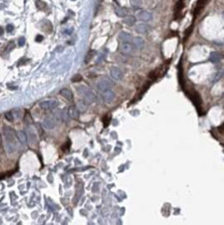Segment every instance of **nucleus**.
<instances>
[{
    "instance_id": "nucleus-33",
    "label": "nucleus",
    "mask_w": 224,
    "mask_h": 225,
    "mask_svg": "<svg viewBox=\"0 0 224 225\" xmlns=\"http://www.w3.org/2000/svg\"><path fill=\"white\" fill-rule=\"evenodd\" d=\"M5 176H6V174H3V173H2V174H0V179H2V178H4Z\"/></svg>"
},
{
    "instance_id": "nucleus-4",
    "label": "nucleus",
    "mask_w": 224,
    "mask_h": 225,
    "mask_svg": "<svg viewBox=\"0 0 224 225\" xmlns=\"http://www.w3.org/2000/svg\"><path fill=\"white\" fill-rule=\"evenodd\" d=\"M134 48H135V47L133 46V44L122 42L120 44V46H119V51L122 54H125V55H131L134 52Z\"/></svg>"
},
{
    "instance_id": "nucleus-19",
    "label": "nucleus",
    "mask_w": 224,
    "mask_h": 225,
    "mask_svg": "<svg viewBox=\"0 0 224 225\" xmlns=\"http://www.w3.org/2000/svg\"><path fill=\"white\" fill-rule=\"evenodd\" d=\"M130 3L133 7H140L142 5V0H130Z\"/></svg>"
},
{
    "instance_id": "nucleus-30",
    "label": "nucleus",
    "mask_w": 224,
    "mask_h": 225,
    "mask_svg": "<svg viewBox=\"0 0 224 225\" xmlns=\"http://www.w3.org/2000/svg\"><path fill=\"white\" fill-rule=\"evenodd\" d=\"M13 48H14V43H13V42H10V43H9V45H8V47H7V49H6V50H7V51H10V50H12Z\"/></svg>"
},
{
    "instance_id": "nucleus-16",
    "label": "nucleus",
    "mask_w": 224,
    "mask_h": 225,
    "mask_svg": "<svg viewBox=\"0 0 224 225\" xmlns=\"http://www.w3.org/2000/svg\"><path fill=\"white\" fill-rule=\"evenodd\" d=\"M115 14L119 18H124L127 16V9L125 7H116L115 8Z\"/></svg>"
},
{
    "instance_id": "nucleus-31",
    "label": "nucleus",
    "mask_w": 224,
    "mask_h": 225,
    "mask_svg": "<svg viewBox=\"0 0 224 225\" xmlns=\"http://www.w3.org/2000/svg\"><path fill=\"white\" fill-rule=\"evenodd\" d=\"M43 40H44V38H43L42 35H38V36L35 38V42H38V43H39V42H42Z\"/></svg>"
},
{
    "instance_id": "nucleus-9",
    "label": "nucleus",
    "mask_w": 224,
    "mask_h": 225,
    "mask_svg": "<svg viewBox=\"0 0 224 225\" xmlns=\"http://www.w3.org/2000/svg\"><path fill=\"white\" fill-rule=\"evenodd\" d=\"M137 18L140 20V21H143V22H148L153 19V15L150 13V12H146V10H141L137 14Z\"/></svg>"
},
{
    "instance_id": "nucleus-1",
    "label": "nucleus",
    "mask_w": 224,
    "mask_h": 225,
    "mask_svg": "<svg viewBox=\"0 0 224 225\" xmlns=\"http://www.w3.org/2000/svg\"><path fill=\"white\" fill-rule=\"evenodd\" d=\"M4 136L7 141L6 143V149L9 154H12L16 149V135L15 132L10 128H4Z\"/></svg>"
},
{
    "instance_id": "nucleus-13",
    "label": "nucleus",
    "mask_w": 224,
    "mask_h": 225,
    "mask_svg": "<svg viewBox=\"0 0 224 225\" xmlns=\"http://www.w3.org/2000/svg\"><path fill=\"white\" fill-rule=\"evenodd\" d=\"M60 96H62L64 99H66L68 101H73V92L68 88H63L60 90Z\"/></svg>"
},
{
    "instance_id": "nucleus-18",
    "label": "nucleus",
    "mask_w": 224,
    "mask_h": 225,
    "mask_svg": "<svg viewBox=\"0 0 224 225\" xmlns=\"http://www.w3.org/2000/svg\"><path fill=\"white\" fill-rule=\"evenodd\" d=\"M18 137H19V140L21 141V143H23V144L27 143V135L25 132H23V131L18 132Z\"/></svg>"
},
{
    "instance_id": "nucleus-3",
    "label": "nucleus",
    "mask_w": 224,
    "mask_h": 225,
    "mask_svg": "<svg viewBox=\"0 0 224 225\" xmlns=\"http://www.w3.org/2000/svg\"><path fill=\"white\" fill-rule=\"evenodd\" d=\"M97 86H98V88H99V90L103 92V91L107 90V89H110V88H111L112 83H111V81L108 79V78H102V79H100V80L98 81Z\"/></svg>"
},
{
    "instance_id": "nucleus-21",
    "label": "nucleus",
    "mask_w": 224,
    "mask_h": 225,
    "mask_svg": "<svg viewBox=\"0 0 224 225\" xmlns=\"http://www.w3.org/2000/svg\"><path fill=\"white\" fill-rule=\"evenodd\" d=\"M4 116H5L6 120H8V121H13V120H14V114H13V112H12V111L6 112Z\"/></svg>"
},
{
    "instance_id": "nucleus-24",
    "label": "nucleus",
    "mask_w": 224,
    "mask_h": 225,
    "mask_svg": "<svg viewBox=\"0 0 224 225\" xmlns=\"http://www.w3.org/2000/svg\"><path fill=\"white\" fill-rule=\"evenodd\" d=\"M87 90H88V88L86 86H79V87H78V91H79L81 95H84Z\"/></svg>"
},
{
    "instance_id": "nucleus-6",
    "label": "nucleus",
    "mask_w": 224,
    "mask_h": 225,
    "mask_svg": "<svg viewBox=\"0 0 224 225\" xmlns=\"http://www.w3.org/2000/svg\"><path fill=\"white\" fill-rule=\"evenodd\" d=\"M57 123H58V122L55 120L54 116H49V117L45 118V120H44V127L46 128V129H48V130H52V129L55 128V126L57 125Z\"/></svg>"
},
{
    "instance_id": "nucleus-15",
    "label": "nucleus",
    "mask_w": 224,
    "mask_h": 225,
    "mask_svg": "<svg viewBox=\"0 0 224 225\" xmlns=\"http://www.w3.org/2000/svg\"><path fill=\"white\" fill-rule=\"evenodd\" d=\"M124 23L128 26H133L134 24L136 23V18L134 16H131V15H127L126 17H124Z\"/></svg>"
},
{
    "instance_id": "nucleus-5",
    "label": "nucleus",
    "mask_w": 224,
    "mask_h": 225,
    "mask_svg": "<svg viewBox=\"0 0 224 225\" xmlns=\"http://www.w3.org/2000/svg\"><path fill=\"white\" fill-rule=\"evenodd\" d=\"M102 98H103V100L105 101L106 103H111V102H113L114 101V99H115V93L111 90V89H107V90H105V91H103L102 92Z\"/></svg>"
},
{
    "instance_id": "nucleus-29",
    "label": "nucleus",
    "mask_w": 224,
    "mask_h": 225,
    "mask_svg": "<svg viewBox=\"0 0 224 225\" xmlns=\"http://www.w3.org/2000/svg\"><path fill=\"white\" fill-rule=\"evenodd\" d=\"M13 29H14V26H13L12 24H9V25L6 26V31H7V32H12Z\"/></svg>"
},
{
    "instance_id": "nucleus-25",
    "label": "nucleus",
    "mask_w": 224,
    "mask_h": 225,
    "mask_svg": "<svg viewBox=\"0 0 224 225\" xmlns=\"http://www.w3.org/2000/svg\"><path fill=\"white\" fill-rule=\"evenodd\" d=\"M94 53H95L94 51H90V52H89V53L87 54V56H86V58H85V62H86V63H87V62H88L89 60H90V58H91V56L94 55Z\"/></svg>"
},
{
    "instance_id": "nucleus-20",
    "label": "nucleus",
    "mask_w": 224,
    "mask_h": 225,
    "mask_svg": "<svg viewBox=\"0 0 224 225\" xmlns=\"http://www.w3.org/2000/svg\"><path fill=\"white\" fill-rule=\"evenodd\" d=\"M36 6L40 8V9H45L47 7V4L45 3L44 1H42V0H36Z\"/></svg>"
},
{
    "instance_id": "nucleus-11",
    "label": "nucleus",
    "mask_w": 224,
    "mask_h": 225,
    "mask_svg": "<svg viewBox=\"0 0 224 225\" xmlns=\"http://www.w3.org/2000/svg\"><path fill=\"white\" fill-rule=\"evenodd\" d=\"M131 43L133 44V46L135 47L136 49H142V48L144 47V41H143L141 38H139V36L133 38V40H132Z\"/></svg>"
},
{
    "instance_id": "nucleus-7",
    "label": "nucleus",
    "mask_w": 224,
    "mask_h": 225,
    "mask_svg": "<svg viewBox=\"0 0 224 225\" xmlns=\"http://www.w3.org/2000/svg\"><path fill=\"white\" fill-rule=\"evenodd\" d=\"M110 75L116 81H120L122 79V77H124V74H122V72L120 71V69H118V67H116V66L112 67V69L110 70Z\"/></svg>"
},
{
    "instance_id": "nucleus-23",
    "label": "nucleus",
    "mask_w": 224,
    "mask_h": 225,
    "mask_svg": "<svg viewBox=\"0 0 224 225\" xmlns=\"http://www.w3.org/2000/svg\"><path fill=\"white\" fill-rule=\"evenodd\" d=\"M82 80V76L81 75H75L72 78V82H80Z\"/></svg>"
},
{
    "instance_id": "nucleus-14",
    "label": "nucleus",
    "mask_w": 224,
    "mask_h": 225,
    "mask_svg": "<svg viewBox=\"0 0 224 225\" xmlns=\"http://www.w3.org/2000/svg\"><path fill=\"white\" fill-rule=\"evenodd\" d=\"M118 38L121 42H126V43H131L132 40H133V36L128 32H120Z\"/></svg>"
},
{
    "instance_id": "nucleus-12",
    "label": "nucleus",
    "mask_w": 224,
    "mask_h": 225,
    "mask_svg": "<svg viewBox=\"0 0 224 225\" xmlns=\"http://www.w3.org/2000/svg\"><path fill=\"white\" fill-rule=\"evenodd\" d=\"M151 27L147 25V24H144V23H141V24H138L136 26V31L138 33H141V34H144V33H147L150 31Z\"/></svg>"
},
{
    "instance_id": "nucleus-10",
    "label": "nucleus",
    "mask_w": 224,
    "mask_h": 225,
    "mask_svg": "<svg viewBox=\"0 0 224 225\" xmlns=\"http://www.w3.org/2000/svg\"><path fill=\"white\" fill-rule=\"evenodd\" d=\"M68 112H69V115H70L71 118H73V119H78V118H79L80 111H79V109H78L76 106H74V105L70 106L69 109H68Z\"/></svg>"
},
{
    "instance_id": "nucleus-22",
    "label": "nucleus",
    "mask_w": 224,
    "mask_h": 225,
    "mask_svg": "<svg viewBox=\"0 0 224 225\" xmlns=\"http://www.w3.org/2000/svg\"><path fill=\"white\" fill-rule=\"evenodd\" d=\"M61 115H62V119L65 120V121H69V118H71L70 115H69L68 110H63V111L61 112Z\"/></svg>"
},
{
    "instance_id": "nucleus-2",
    "label": "nucleus",
    "mask_w": 224,
    "mask_h": 225,
    "mask_svg": "<svg viewBox=\"0 0 224 225\" xmlns=\"http://www.w3.org/2000/svg\"><path fill=\"white\" fill-rule=\"evenodd\" d=\"M57 106H58V101L55 100V99L43 101V102L40 104V107L44 110H53L55 108H57Z\"/></svg>"
},
{
    "instance_id": "nucleus-32",
    "label": "nucleus",
    "mask_w": 224,
    "mask_h": 225,
    "mask_svg": "<svg viewBox=\"0 0 224 225\" xmlns=\"http://www.w3.org/2000/svg\"><path fill=\"white\" fill-rule=\"evenodd\" d=\"M3 32H4V29H3L2 27H0V35H2Z\"/></svg>"
},
{
    "instance_id": "nucleus-28",
    "label": "nucleus",
    "mask_w": 224,
    "mask_h": 225,
    "mask_svg": "<svg viewBox=\"0 0 224 225\" xmlns=\"http://www.w3.org/2000/svg\"><path fill=\"white\" fill-rule=\"evenodd\" d=\"M70 144H71V142H70V140H68V142H66V144H64V145L62 146V149H63V151L69 149V148H70Z\"/></svg>"
},
{
    "instance_id": "nucleus-17",
    "label": "nucleus",
    "mask_w": 224,
    "mask_h": 225,
    "mask_svg": "<svg viewBox=\"0 0 224 225\" xmlns=\"http://www.w3.org/2000/svg\"><path fill=\"white\" fill-rule=\"evenodd\" d=\"M221 59V55L218 52H212L210 55V60L212 62H218Z\"/></svg>"
},
{
    "instance_id": "nucleus-26",
    "label": "nucleus",
    "mask_w": 224,
    "mask_h": 225,
    "mask_svg": "<svg viewBox=\"0 0 224 225\" xmlns=\"http://www.w3.org/2000/svg\"><path fill=\"white\" fill-rule=\"evenodd\" d=\"M109 119H110V115H109V114H108V115H106V116L104 117V119H103V120H104V125H105V126H108V123H109Z\"/></svg>"
},
{
    "instance_id": "nucleus-27",
    "label": "nucleus",
    "mask_w": 224,
    "mask_h": 225,
    "mask_svg": "<svg viewBox=\"0 0 224 225\" xmlns=\"http://www.w3.org/2000/svg\"><path fill=\"white\" fill-rule=\"evenodd\" d=\"M18 43H19V46H20V47L24 46V44H25V39H24V38H20Z\"/></svg>"
},
{
    "instance_id": "nucleus-8",
    "label": "nucleus",
    "mask_w": 224,
    "mask_h": 225,
    "mask_svg": "<svg viewBox=\"0 0 224 225\" xmlns=\"http://www.w3.org/2000/svg\"><path fill=\"white\" fill-rule=\"evenodd\" d=\"M83 98H84V102L88 105V104H91L96 101V95L94 93L92 90L88 89V90L83 95Z\"/></svg>"
}]
</instances>
